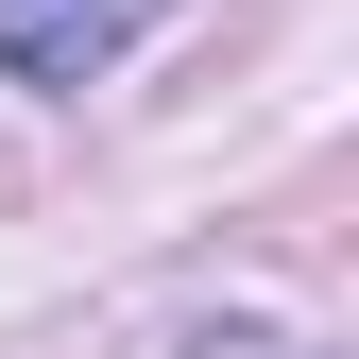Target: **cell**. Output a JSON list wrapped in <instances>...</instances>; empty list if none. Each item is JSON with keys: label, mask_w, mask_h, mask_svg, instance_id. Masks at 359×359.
<instances>
[{"label": "cell", "mask_w": 359, "mask_h": 359, "mask_svg": "<svg viewBox=\"0 0 359 359\" xmlns=\"http://www.w3.org/2000/svg\"><path fill=\"white\" fill-rule=\"evenodd\" d=\"M154 0H0V69L18 86H103L120 52H137Z\"/></svg>", "instance_id": "6da1fadb"}]
</instances>
